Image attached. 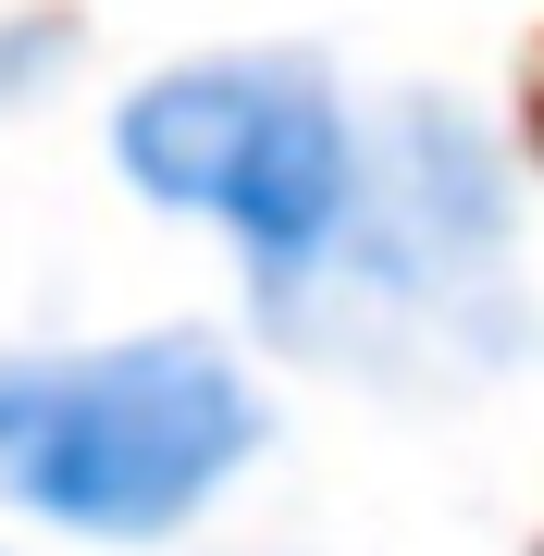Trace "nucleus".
Returning <instances> with one entry per match:
<instances>
[{
	"instance_id": "nucleus-1",
	"label": "nucleus",
	"mask_w": 544,
	"mask_h": 556,
	"mask_svg": "<svg viewBox=\"0 0 544 556\" xmlns=\"http://www.w3.org/2000/svg\"><path fill=\"white\" fill-rule=\"evenodd\" d=\"M261 457V396L199 334L0 358V495L87 544L186 532Z\"/></svg>"
},
{
	"instance_id": "nucleus-2",
	"label": "nucleus",
	"mask_w": 544,
	"mask_h": 556,
	"mask_svg": "<svg viewBox=\"0 0 544 556\" xmlns=\"http://www.w3.org/2000/svg\"><path fill=\"white\" fill-rule=\"evenodd\" d=\"M112 161L137 174V199L223 223L261 273H298L359 223V137L284 62H186L137 87L112 112Z\"/></svg>"
}]
</instances>
